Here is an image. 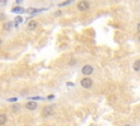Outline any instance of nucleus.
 <instances>
[{"instance_id":"f3484780","label":"nucleus","mask_w":140,"mask_h":126,"mask_svg":"<svg viewBox=\"0 0 140 126\" xmlns=\"http://www.w3.org/2000/svg\"><path fill=\"white\" fill-rule=\"evenodd\" d=\"M137 31L140 33V23H138V25H137Z\"/></svg>"},{"instance_id":"f257e3e1","label":"nucleus","mask_w":140,"mask_h":126,"mask_svg":"<svg viewBox=\"0 0 140 126\" xmlns=\"http://www.w3.org/2000/svg\"><path fill=\"white\" fill-rule=\"evenodd\" d=\"M81 87L84 88V89H90V88H92V86H93V81H92V79L89 77H86L83 78V79H81Z\"/></svg>"},{"instance_id":"20e7f679","label":"nucleus","mask_w":140,"mask_h":126,"mask_svg":"<svg viewBox=\"0 0 140 126\" xmlns=\"http://www.w3.org/2000/svg\"><path fill=\"white\" fill-rule=\"evenodd\" d=\"M53 106L52 105H47L45 106L44 109H43V116H45V117H48V116L53 115Z\"/></svg>"},{"instance_id":"2eb2a0df","label":"nucleus","mask_w":140,"mask_h":126,"mask_svg":"<svg viewBox=\"0 0 140 126\" xmlns=\"http://www.w3.org/2000/svg\"><path fill=\"white\" fill-rule=\"evenodd\" d=\"M19 109H20V106H19V105H14V106H13V111H18Z\"/></svg>"},{"instance_id":"7ed1b4c3","label":"nucleus","mask_w":140,"mask_h":126,"mask_svg":"<svg viewBox=\"0 0 140 126\" xmlns=\"http://www.w3.org/2000/svg\"><path fill=\"white\" fill-rule=\"evenodd\" d=\"M81 71H82L83 75L86 76H90L92 72L94 71V68L91 66V65H86V66H83L82 69H81Z\"/></svg>"},{"instance_id":"412c9836","label":"nucleus","mask_w":140,"mask_h":126,"mask_svg":"<svg viewBox=\"0 0 140 126\" xmlns=\"http://www.w3.org/2000/svg\"><path fill=\"white\" fill-rule=\"evenodd\" d=\"M125 126H131V125H125Z\"/></svg>"},{"instance_id":"4468645a","label":"nucleus","mask_w":140,"mask_h":126,"mask_svg":"<svg viewBox=\"0 0 140 126\" xmlns=\"http://www.w3.org/2000/svg\"><path fill=\"white\" fill-rule=\"evenodd\" d=\"M9 102H14V101H18V98H12V99H8Z\"/></svg>"},{"instance_id":"6e6552de","label":"nucleus","mask_w":140,"mask_h":126,"mask_svg":"<svg viewBox=\"0 0 140 126\" xmlns=\"http://www.w3.org/2000/svg\"><path fill=\"white\" fill-rule=\"evenodd\" d=\"M7 121H8L7 115H5V114H0V125L1 126L5 125V124L7 123Z\"/></svg>"},{"instance_id":"0eeeda50","label":"nucleus","mask_w":140,"mask_h":126,"mask_svg":"<svg viewBox=\"0 0 140 126\" xmlns=\"http://www.w3.org/2000/svg\"><path fill=\"white\" fill-rule=\"evenodd\" d=\"M45 10V9H36V8H29L26 9V13L29 14H34V13H37V12H41V11Z\"/></svg>"},{"instance_id":"dca6fc26","label":"nucleus","mask_w":140,"mask_h":126,"mask_svg":"<svg viewBox=\"0 0 140 126\" xmlns=\"http://www.w3.org/2000/svg\"><path fill=\"white\" fill-rule=\"evenodd\" d=\"M54 97H55L54 94H50V95H48V97H47V99H48V100H52V99H54Z\"/></svg>"},{"instance_id":"a211bd4d","label":"nucleus","mask_w":140,"mask_h":126,"mask_svg":"<svg viewBox=\"0 0 140 126\" xmlns=\"http://www.w3.org/2000/svg\"><path fill=\"white\" fill-rule=\"evenodd\" d=\"M67 86H73V83H71V82H68V83H67Z\"/></svg>"},{"instance_id":"39448f33","label":"nucleus","mask_w":140,"mask_h":126,"mask_svg":"<svg viewBox=\"0 0 140 126\" xmlns=\"http://www.w3.org/2000/svg\"><path fill=\"white\" fill-rule=\"evenodd\" d=\"M25 108L30 111H34L37 109V103L35 101H29V102H26Z\"/></svg>"},{"instance_id":"f8f14e48","label":"nucleus","mask_w":140,"mask_h":126,"mask_svg":"<svg viewBox=\"0 0 140 126\" xmlns=\"http://www.w3.org/2000/svg\"><path fill=\"white\" fill-rule=\"evenodd\" d=\"M72 2V1H66V2H61V3H59V5H58V7H62V6H67V5H69V3H71Z\"/></svg>"},{"instance_id":"423d86ee","label":"nucleus","mask_w":140,"mask_h":126,"mask_svg":"<svg viewBox=\"0 0 140 126\" xmlns=\"http://www.w3.org/2000/svg\"><path fill=\"white\" fill-rule=\"evenodd\" d=\"M37 25H38V24H37L36 21H35V20H31L29 23H27V29H29L30 31H33V30H35V29L37 28Z\"/></svg>"},{"instance_id":"9b49d317","label":"nucleus","mask_w":140,"mask_h":126,"mask_svg":"<svg viewBox=\"0 0 140 126\" xmlns=\"http://www.w3.org/2000/svg\"><path fill=\"white\" fill-rule=\"evenodd\" d=\"M23 8H21V7H18V8H13L12 9V12H19V13H21V12H23Z\"/></svg>"},{"instance_id":"6ab92c4d","label":"nucleus","mask_w":140,"mask_h":126,"mask_svg":"<svg viewBox=\"0 0 140 126\" xmlns=\"http://www.w3.org/2000/svg\"><path fill=\"white\" fill-rule=\"evenodd\" d=\"M1 44H2V41H1V39H0V47H1Z\"/></svg>"},{"instance_id":"1a4fd4ad","label":"nucleus","mask_w":140,"mask_h":126,"mask_svg":"<svg viewBox=\"0 0 140 126\" xmlns=\"http://www.w3.org/2000/svg\"><path fill=\"white\" fill-rule=\"evenodd\" d=\"M132 68H134V70H135V71H140V59H137V60L134 63Z\"/></svg>"},{"instance_id":"f03ea898","label":"nucleus","mask_w":140,"mask_h":126,"mask_svg":"<svg viewBox=\"0 0 140 126\" xmlns=\"http://www.w3.org/2000/svg\"><path fill=\"white\" fill-rule=\"evenodd\" d=\"M77 8H78L79 11H81V12H83V11H86L89 8H90V3L88 2V1H80V2L78 3V6H77Z\"/></svg>"},{"instance_id":"9d476101","label":"nucleus","mask_w":140,"mask_h":126,"mask_svg":"<svg viewBox=\"0 0 140 126\" xmlns=\"http://www.w3.org/2000/svg\"><path fill=\"white\" fill-rule=\"evenodd\" d=\"M12 25H13L12 22H7V23L5 24V30H11Z\"/></svg>"},{"instance_id":"ddd939ff","label":"nucleus","mask_w":140,"mask_h":126,"mask_svg":"<svg viewBox=\"0 0 140 126\" xmlns=\"http://www.w3.org/2000/svg\"><path fill=\"white\" fill-rule=\"evenodd\" d=\"M16 22L18 23V25H19V23H21V22H22V17H16Z\"/></svg>"},{"instance_id":"aec40b11","label":"nucleus","mask_w":140,"mask_h":126,"mask_svg":"<svg viewBox=\"0 0 140 126\" xmlns=\"http://www.w3.org/2000/svg\"><path fill=\"white\" fill-rule=\"evenodd\" d=\"M138 41H139V42H140V35H139V37H138Z\"/></svg>"}]
</instances>
